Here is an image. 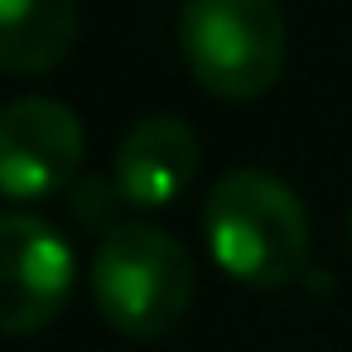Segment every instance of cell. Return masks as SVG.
Segmentation results:
<instances>
[{"instance_id":"cell-2","label":"cell","mask_w":352,"mask_h":352,"mask_svg":"<svg viewBox=\"0 0 352 352\" xmlns=\"http://www.w3.org/2000/svg\"><path fill=\"white\" fill-rule=\"evenodd\" d=\"M92 299L107 328L155 342L174 333L193 304V256L155 222H116L92 256Z\"/></svg>"},{"instance_id":"cell-1","label":"cell","mask_w":352,"mask_h":352,"mask_svg":"<svg viewBox=\"0 0 352 352\" xmlns=\"http://www.w3.org/2000/svg\"><path fill=\"white\" fill-rule=\"evenodd\" d=\"M203 236L212 261L251 289H280L309 265V212L265 169H232L208 188Z\"/></svg>"},{"instance_id":"cell-7","label":"cell","mask_w":352,"mask_h":352,"mask_svg":"<svg viewBox=\"0 0 352 352\" xmlns=\"http://www.w3.org/2000/svg\"><path fill=\"white\" fill-rule=\"evenodd\" d=\"M78 44V0H0V73H54Z\"/></svg>"},{"instance_id":"cell-3","label":"cell","mask_w":352,"mask_h":352,"mask_svg":"<svg viewBox=\"0 0 352 352\" xmlns=\"http://www.w3.org/2000/svg\"><path fill=\"white\" fill-rule=\"evenodd\" d=\"M285 10L280 0H184L179 54L198 87L227 102L265 97L285 73Z\"/></svg>"},{"instance_id":"cell-9","label":"cell","mask_w":352,"mask_h":352,"mask_svg":"<svg viewBox=\"0 0 352 352\" xmlns=\"http://www.w3.org/2000/svg\"><path fill=\"white\" fill-rule=\"evenodd\" d=\"M347 232H352V227H347Z\"/></svg>"},{"instance_id":"cell-5","label":"cell","mask_w":352,"mask_h":352,"mask_svg":"<svg viewBox=\"0 0 352 352\" xmlns=\"http://www.w3.org/2000/svg\"><path fill=\"white\" fill-rule=\"evenodd\" d=\"M82 121L54 97H20L0 107V193L6 198H49L78 179L82 164Z\"/></svg>"},{"instance_id":"cell-4","label":"cell","mask_w":352,"mask_h":352,"mask_svg":"<svg viewBox=\"0 0 352 352\" xmlns=\"http://www.w3.org/2000/svg\"><path fill=\"white\" fill-rule=\"evenodd\" d=\"M73 294V246L30 212H0V333L49 328Z\"/></svg>"},{"instance_id":"cell-8","label":"cell","mask_w":352,"mask_h":352,"mask_svg":"<svg viewBox=\"0 0 352 352\" xmlns=\"http://www.w3.org/2000/svg\"><path fill=\"white\" fill-rule=\"evenodd\" d=\"M116 203H126V198H121V188L107 184V179H87V184L78 188V198H73V208H78V217H82L87 227H107L111 212H116ZM107 232H111V227H107Z\"/></svg>"},{"instance_id":"cell-6","label":"cell","mask_w":352,"mask_h":352,"mask_svg":"<svg viewBox=\"0 0 352 352\" xmlns=\"http://www.w3.org/2000/svg\"><path fill=\"white\" fill-rule=\"evenodd\" d=\"M198 174V135L184 116H145L116 145L111 184L131 208H164L174 203Z\"/></svg>"}]
</instances>
